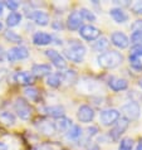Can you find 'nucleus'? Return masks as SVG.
<instances>
[{
	"mask_svg": "<svg viewBox=\"0 0 142 150\" xmlns=\"http://www.w3.org/2000/svg\"><path fill=\"white\" fill-rule=\"evenodd\" d=\"M64 54L72 62L81 63V62L83 61V58H84V56H86V47L81 43V42L70 40L68 48L64 49Z\"/></svg>",
	"mask_w": 142,
	"mask_h": 150,
	"instance_id": "f03ea898",
	"label": "nucleus"
},
{
	"mask_svg": "<svg viewBox=\"0 0 142 150\" xmlns=\"http://www.w3.org/2000/svg\"><path fill=\"white\" fill-rule=\"evenodd\" d=\"M24 93H25V96L30 101H37V100L39 98V92L35 87H30V86L27 87V88L24 90Z\"/></svg>",
	"mask_w": 142,
	"mask_h": 150,
	"instance_id": "bb28decb",
	"label": "nucleus"
},
{
	"mask_svg": "<svg viewBox=\"0 0 142 150\" xmlns=\"http://www.w3.org/2000/svg\"><path fill=\"white\" fill-rule=\"evenodd\" d=\"M4 35H5V38L9 42H13V43H22V37H20L18 33H15L14 30H6Z\"/></svg>",
	"mask_w": 142,
	"mask_h": 150,
	"instance_id": "c85d7f7f",
	"label": "nucleus"
},
{
	"mask_svg": "<svg viewBox=\"0 0 142 150\" xmlns=\"http://www.w3.org/2000/svg\"><path fill=\"white\" fill-rule=\"evenodd\" d=\"M83 23V18L81 16L79 10H74L68 15V19H67V27L70 30H78L81 29Z\"/></svg>",
	"mask_w": 142,
	"mask_h": 150,
	"instance_id": "f8f14e48",
	"label": "nucleus"
},
{
	"mask_svg": "<svg viewBox=\"0 0 142 150\" xmlns=\"http://www.w3.org/2000/svg\"><path fill=\"white\" fill-rule=\"evenodd\" d=\"M110 15L112 16V19H113L116 23H120V24L126 23L128 20V14L122 8H112L110 10Z\"/></svg>",
	"mask_w": 142,
	"mask_h": 150,
	"instance_id": "dca6fc26",
	"label": "nucleus"
},
{
	"mask_svg": "<svg viewBox=\"0 0 142 150\" xmlns=\"http://www.w3.org/2000/svg\"><path fill=\"white\" fill-rule=\"evenodd\" d=\"M137 150H142V139H140L138 144H137Z\"/></svg>",
	"mask_w": 142,
	"mask_h": 150,
	"instance_id": "79ce46f5",
	"label": "nucleus"
},
{
	"mask_svg": "<svg viewBox=\"0 0 142 150\" xmlns=\"http://www.w3.org/2000/svg\"><path fill=\"white\" fill-rule=\"evenodd\" d=\"M47 83L51 87H59L60 86V83H62V76H60V73H52V74H49L48 78H47Z\"/></svg>",
	"mask_w": 142,
	"mask_h": 150,
	"instance_id": "a878e982",
	"label": "nucleus"
},
{
	"mask_svg": "<svg viewBox=\"0 0 142 150\" xmlns=\"http://www.w3.org/2000/svg\"><path fill=\"white\" fill-rule=\"evenodd\" d=\"M108 45H110V42H108L107 38H104V37H102V38L97 39V42H94L93 43V49L97 52H103L106 51V49L108 48Z\"/></svg>",
	"mask_w": 142,
	"mask_h": 150,
	"instance_id": "393cba45",
	"label": "nucleus"
},
{
	"mask_svg": "<svg viewBox=\"0 0 142 150\" xmlns=\"http://www.w3.org/2000/svg\"><path fill=\"white\" fill-rule=\"evenodd\" d=\"M32 73L35 77H44L52 74V67L51 64H34L32 68Z\"/></svg>",
	"mask_w": 142,
	"mask_h": 150,
	"instance_id": "f3484780",
	"label": "nucleus"
},
{
	"mask_svg": "<svg viewBox=\"0 0 142 150\" xmlns=\"http://www.w3.org/2000/svg\"><path fill=\"white\" fill-rule=\"evenodd\" d=\"M56 130L58 131H63V132H67L68 131V129L72 126V120H69L68 117H65V116H63V117H59L57 119L56 121Z\"/></svg>",
	"mask_w": 142,
	"mask_h": 150,
	"instance_id": "aec40b11",
	"label": "nucleus"
},
{
	"mask_svg": "<svg viewBox=\"0 0 142 150\" xmlns=\"http://www.w3.org/2000/svg\"><path fill=\"white\" fill-rule=\"evenodd\" d=\"M15 81L19 83V85H23V86H28L33 82V76L29 72H16L15 73Z\"/></svg>",
	"mask_w": 142,
	"mask_h": 150,
	"instance_id": "6ab92c4d",
	"label": "nucleus"
},
{
	"mask_svg": "<svg viewBox=\"0 0 142 150\" xmlns=\"http://www.w3.org/2000/svg\"><path fill=\"white\" fill-rule=\"evenodd\" d=\"M0 150H8V146L5 144H3V143H0Z\"/></svg>",
	"mask_w": 142,
	"mask_h": 150,
	"instance_id": "a19ab883",
	"label": "nucleus"
},
{
	"mask_svg": "<svg viewBox=\"0 0 142 150\" xmlns=\"http://www.w3.org/2000/svg\"><path fill=\"white\" fill-rule=\"evenodd\" d=\"M44 112L48 116H51V117L59 119V117H63V116H64V107L60 106V105L47 106V107H44Z\"/></svg>",
	"mask_w": 142,
	"mask_h": 150,
	"instance_id": "a211bd4d",
	"label": "nucleus"
},
{
	"mask_svg": "<svg viewBox=\"0 0 142 150\" xmlns=\"http://www.w3.org/2000/svg\"><path fill=\"white\" fill-rule=\"evenodd\" d=\"M133 140L131 137H123L120 143V146L118 150H132L133 149Z\"/></svg>",
	"mask_w": 142,
	"mask_h": 150,
	"instance_id": "cd10ccee",
	"label": "nucleus"
},
{
	"mask_svg": "<svg viewBox=\"0 0 142 150\" xmlns=\"http://www.w3.org/2000/svg\"><path fill=\"white\" fill-rule=\"evenodd\" d=\"M120 117L121 114L116 109H106L101 111V115H99V120H101L102 125H104V126H111V125L116 124L120 120Z\"/></svg>",
	"mask_w": 142,
	"mask_h": 150,
	"instance_id": "39448f33",
	"label": "nucleus"
},
{
	"mask_svg": "<svg viewBox=\"0 0 142 150\" xmlns=\"http://www.w3.org/2000/svg\"><path fill=\"white\" fill-rule=\"evenodd\" d=\"M111 42L115 47L120 48V49H124L129 45V38L124 33L118 32V30H116L111 34Z\"/></svg>",
	"mask_w": 142,
	"mask_h": 150,
	"instance_id": "9d476101",
	"label": "nucleus"
},
{
	"mask_svg": "<svg viewBox=\"0 0 142 150\" xmlns=\"http://www.w3.org/2000/svg\"><path fill=\"white\" fill-rule=\"evenodd\" d=\"M29 57V51L24 45H16V47L10 48L6 52V58L9 62H15L20 59H25Z\"/></svg>",
	"mask_w": 142,
	"mask_h": 150,
	"instance_id": "423d86ee",
	"label": "nucleus"
},
{
	"mask_svg": "<svg viewBox=\"0 0 142 150\" xmlns=\"http://www.w3.org/2000/svg\"><path fill=\"white\" fill-rule=\"evenodd\" d=\"M79 13H81V16L83 19L88 20V22H96V15H94L93 11H91L89 9L82 8V9L79 10Z\"/></svg>",
	"mask_w": 142,
	"mask_h": 150,
	"instance_id": "c756f323",
	"label": "nucleus"
},
{
	"mask_svg": "<svg viewBox=\"0 0 142 150\" xmlns=\"http://www.w3.org/2000/svg\"><path fill=\"white\" fill-rule=\"evenodd\" d=\"M6 74H8V69L5 67H3V66H0V82L6 77Z\"/></svg>",
	"mask_w": 142,
	"mask_h": 150,
	"instance_id": "4c0bfd02",
	"label": "nucleus"
},
{
	"mask_svg": "<svg viewBox=\"0 0 142 150\" xmlns=\"http://www.w3.org/2000/svg\"><path fill=\"white\" fill-rule=\"evenodd\" d=\"M108 86H110L111 90L118 92V91H124L128 88V82L120 77H111L110 81H108Z\"/></svg>",
	"mask_w": 142,
	"mask_h": 150,
	"instance_id": "2eb2a0df",
	"label": "nucleus"
},
{
	"mask_svg": "<svg viewBox=\"0 0 142 150\" xmlns=\"http://www.w3.org/2000/svg\"><path fill=\"white\" fill-rule=\"evenodd\" d=\"M129 56L141 58L142 57V45H133V47L131 48V54Z\"/></svg>",
	"mask_w": 142,
	"mask_h": 150,
	"instance_id": "72a5a7b5",
	"label": "nucleus"
},
{
	"mask_svg": "<svg viewBox=\"0 0 142 150\" xmlns=\"http://www.w3.org/2000/svg\"><path fill=\"white\" fill-rule=\"evenodd\" d=\"M65 136L68 140H77L79 137L82 136V129L81 126H78V125H72L68 131L65 132Z\"/></svg>",
	"mask_w": 142,
	"mask_h": 150,
	"instance_id": "4be33fe9",
	"label": "nucleus"
},
{
	"mask_svg": "<svg viewBox=\"0 0 142 150\" xmlns=\"http://www.w3.org/2000/svg\"><path fill=\"white\" fill-rule=\"evenodd\" d=\"M30 19H33L38 25L45 27L49 24V15L43 10H33L30 14H28Z\"/></svg>",
	"mask_w": 142,
	"mask_h": 150,
	"instance_id": "ddd939ff",
	"label": "nucleus"
},
{
	"mask_svg": "<svg viewBox=\"0 0 142 150\" xmlns=\"http://www.w3.org/2000/svg\"><path fill=\"white\" fill-rule=\"evenodd\" d=\"M3 10H4V4H3L1 1H0V15L3 14Z\"/></svg>",
	"mask_w": 142,
	"mask_h": 150,
	"instance_id": "37998d69",
	"label": "nucleus"
},
{
	"mask_svg": "<svg viewBox=\"0 0 142 150\" xmlns=\"http://www.w3.org/2000/svg\"><path fill=\"white\" fill-rule=\"evenodd\" d=\"M132 10L136 14H142V1H137L132 5Z\"/></svg>",
	"mask_w": 142,
	"mask_h": 150,
	"instance_id": "e433bc0d",
	"label": "nucleus"
},
{
	"mask_svg": "<svg viewBox=\"0 0 142 150\" xmlns=\"http://www.w3.org/2000/svg\"><path fill=\"white\" fill-rule=\"evenodd\" d=\"M22 14L18 13V11H13V13H10L9 15L6 16V25L8 27H16L18 24L22 22Z\"/></svg>",
	"mask_w": 142,
	"mask_h": 150,
	"instance_id": "5701e85b",
	"label": "nucleus"
},
{
	"mask_svg": "<svg viewBox=\"0 0 142 150\" xmlns=\"http://www.w3.org/2000/svg\"><path fill=\"white\" fill-rule=\"evenodd\" d=\"M131 29L133 32H142V19H137L132 23Z\"/></svg>",
	"mask_w": 142,
	"mask_h": 150,
	"instance_id": "c9c22d12",
	"label": "nucleus"
},
{
	"mask_svg": "<svg viewBox=\"0 0 142 150\" xmlns=\"http://www.w3.org/2000/svg\"><path fill=\"white\" fill-rule=\"evenodd\" d=\"M138 85H140V87H141V88H142V78H141V80L138 81Z\"/></svg>",
	"mask_w": 142,
	"mask_h": 150,
	"instance_id": "c03bdc74",
	"label": "nucleus"
},
{
	"mask_svg": "<svg viewBox=\"0 0 142 150\" xmlns=\"http://www.w3.org/2000/svg\"><path fill=\"white\" fill-rule=\"evenodd\" d=\"M128 125H129V121H128L126 117H120L118 121L115 124L113 129L110 131V137L113 141H117L121 137V135H122L123 132L127 130Z\"/></svg>",
	"mask_w": 142,
	"mask_h": 150,
	"instance_id": "0eeeda50",
	"label": "nucleus"
},
{
	"mask_svg": "<svg viewBox=\"0 0 142 150\" xmlns=\"http://www.w3.org/2000/svg\"><path fill=\"white\" fill-rule=\"evenodd\" d=\"M19 5H20V4L18 1H14V0H11V1H5V4H4V6H6L9 10H11V13L18 10Z\"/></svg>",
	"mask_w": 142,
	"mask_h": 150,
	"instance_id": "f704fd0d",
	"label": "nucleus"
},
{
	"mask_svg": "<svg viewBox=\"0 0 142 150\" xmlns=\"http://www.w3.org/2000/svg\"><path fill=\"white\" fill-rule=\"evenodd\" d=\"M45 56L52 61L53 66L57 67L58 69L67 68V61L64 59V57L62 56L59 52L56 51V49H47V51H45Z\"/></svg>",
	"mask_w": 142,
	"mask_h": 150,
	"instance_id": "1a4fd4ad",
	"label": "nucleus"
},
{
	"mask_svg": "<svg viewBox=\"0 0 142 150\" xmlns=\"http://www.w3.org/2000/svg\"><path fill=\"white\" fill-rule=\"evenodd\" d=\"M87 131H88V136L92 137V136H94V135L98 132V129L96 127V126H91V127L87 129Z\"/></svg>",
	"mask_w": 142,
	"mask_h": 150,
	"instance_id": "58836bf2",
	"label": "nucleus"
},
{
	"mask_svg": "<svg viewBox=\"0 0 142 150\" xmlns=\"http://www.w3.org/2000/svg\"><path fill=\"white\" fill-rule=\"evenodd\" d=\"M53 42V35L45 32H37L33 35V43L35 45H48Z\"/></svg>",
	"mask_w": 142,
	"mask_h": 150,
	"instance_id": "4468645a",
	"label": "nucleus"
},
{
	"mask_svg": "<svg viewBox=\"0 0 142 150\" xmlns=\"http://www.w3.org/2000/svg\"><path fill=\"white\" fill-rule=\"evenodd\" d=\"M121 111L123 112L124 117H126L128 121L129 120H133V121H135V120L138 119L140 115H141V106H140V103L136 102V101H129L126 103V105H123L121 107Z\"/></svg>",
	"mask_w": 142,
	"mask_h": 150,
	"instance_id": "20e7f679",
	"label": "nucleus"
},
{
	"mask_svg": "<svg viewBox=\"0 0 142 150\" xmlns=\"http://www.w3.org/2000/svg\"><path fill=\"white\" fill-rule=\"evenodd\" d=\"M94 110L88 105H82L77 112V117L81 122H91L94 119Z\"/></svg>",
	"mask_w": 142,
	"mask_h": 150,
	"instance_id": "9b49d317",
	"label": "nucleus"
},
{
	"mask_svg": "<svg viewBox=\"0 0 142 150\" xmlns=\"http://www.w3.org/2000/svg\"><path fill=\"white\" fill-rule=\"evenodd\" d=\"M38 129L40 132H43L45 135H53L56 132V125L54 122H49V121H40L38 124Z\"/></svg>",
	"mask_w": 142,
	"mask_h": 150,
	"instance_id": "412c9836",
	"label": "nucleus"
},
{
	"mask_svg": "<svg viewBox=\"0 0 142 150\" xmlns=\"http://www.w3.org/2000/svg\"><path fill=\"white\" fill-rule=\"evenodd\" d=\"M97 61H98V64L101 66L102 68L113 69V68H117L118 66L122 64V62H123V56L121 54L120 52L110 51V52L101 53V54L98 56Z\"/></svg>",
	"mask_w": 142,
	"mask_h": 150,
	"instance_id": "f257e3e1",
	"label": "nucleus"
},
{
	"mask_svg": "<svg viewBox=\"0 0 142 150\" xmlns=\"http://www.w3.org/2000/svg\"><path fill=\"white\" fill-rule=\"evenodd\" d=\"M4 54H5V53H4V51H3V47H0V61L4 58Z\"/></svg>",
	"mask_w": 142,
	"mask_h": 150,
	"instance_id": "ea45409f",
	"label": "nucleus"
},
{
	"mask_svg": "<svg viewBox=\"0 0 142 150\" xmlns=\"http://www.w3.org/2000/svg\"><path fill=\"white\" fill-rule=\"evenodd\" d=\"M3 29V24H1V22H0V30Z\"/></svg>",
	"mask_w": 142,
	"mask_h": 150,
	"instance_id": "a18cd8bd",
	"label": "nucleus"
},
{
	"mask_svg": "<svg viewBox=\"0 0 142 150\" xmlns=\"http://www.w3.org/2000/svg\"><path fill=\"white\" fill-rule=\"evenodd\" d=\"M0 121L4 125L11 126V125L15 124V116L9 111H3V112H0Z\"/></svg>",
	"mask_w": 142,
	"mask_h": 150,
	"instance_id": "b1692460",
	"label": "nucleus"
},
{
	"mask_svg": "<svg viewBox=\"0 0 142 150\" xmlns=\"http://www.w3.org/2000/svg\"><path fill=\"white\" fill-rule=\"evenodd\" d=\"M79 35L82 37V38H84L88 42H92V40H96L99 38V35H101V30H99L98 28H96L94 25H82L81 29H79Z\"/></svg>",
	"mask_w": 142,
	"mask_h": 150,
	"instance_id": "6e6552de",
	"label": "nucleus"
},
{
	"mask_svg": "<svg viewBox=\"0 0 142 150\" xmlns=\"http://www.w3.org/2000/svg\"><path fill=\"white\" fill-rule=\"evenodd\" d=\"M131 43L133 45H142V32H133L132 33Z\"/></svg>",
	"mask_w": 142,
	"mask_h": 150,
	"instance_id": "473e14b6",
	"label": "nucleus"
},
{
	"mask_svg": "<svg viewBox=\"0 0 142 150\" xmlns=\"http://www.w3.org/2000/svg\"><path fill=\"white\" fill-rule=\"evenodd\" d=\"M60 76H62V81L68 83H73L77 80V74L74 73V71H67L64 73H60Z\"/></svg>",
	"mask_w": 142,
	"mask_h": 150,
	"instance_id": "7c9ffc66",
	"label": "nucleus"
},
{
	"mask_svg": "<svg viewBox=\"0 0 142 150\" xmlns=\"http://www.w3.org/2000/svg\"><path fill=\"white\" fill-rule=\"evenodd\" d=\"M14 110L16 112V115H18L22 120H29L32 117L33 109H32V106L29 105V102L23 97H18L15 100Z\"/></svg>",
	"mask_w": 142,
	"mask_h": 150,
	"instance_id": "7ed1b4c3",
	"label": "nucleus"
},
{
	"mask_svg": "<svg viewBox=\"0 0 142 150\" xmlns=\"http://www.w3.org/2000/svg\"><path fill=\"white\" fill-rule=\"evenodd\" d=\"M129 66L133 68V69H136V71H142V62L140 58H137V57H133V56H129Z\"/></svg>",
	"mask_w": 142,
	"mask_h": 150,
	"instance_id": "2f4dec72",
	"label": "nucleus"
}]
</instances>
